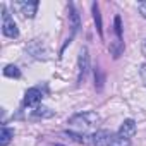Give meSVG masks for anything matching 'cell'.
I'll use <instances>...</instances> for the list:
<instances>
[{"instance_id":"8992f818","label":"cell","mask_w":146,"mask_h":146,"mask_svg":"<svg viewBox=\"0 0 146 146\" xmlns=\"http://www.w3.org/2000/svg\"><path fill=\"white\" fill-rule=\"evenodd\" d=\"M119 134L125 139H131L134 134H136V122L132 119H125L122 124H120V129H119Z\"/></svg>"},{"instance_id":"52a82bcc","label":"cell","mask_w":146,"mask_h":146,"mask_svg":"<svg viewBox=\"0 0 146 146\" xmlns=\"http://www.w3.org/2000/svg\"><path fill=\"white\" fill-rule=\"evenodd\" d=\"M38 5H40L38 2H21V4H17V7H21L23 14L26 17H35L36 11H38Z\"/></svg>"},{"instance_id":"6da1fadb","label":"cell","mask_w":146,"mask_h":146,"mask_svg":"<svg viewBox=\"0 0 146 146\" xmlns=\"http://www.w3.org/2000/svg\"><path fill=\"white\" fill-rule=\"evenodd\" d=\"M98 120H100V117L96 112H79L69 119V125L76 132H86V131L96 127Z\"/></svg>"},{"instance_id":"5bb4252c","label":"cell","mask_w":146,"mask_h":146,"mask_svg":"<svg viewBox=\"0 0 146 146\" xmlns=\"http://www.w3.org/2000/svg\"><path fill=\"white\" fill-rule=\"evenodd\" d=\"M70 26H72V33H76L78 28H79V16L76 14L74 7L70 5Z\"/></svg>"},{"instance_id":"8fae6325","label":"cell","mask_w":146,"mask_h":146,"mask_svg":"<svg viewBox=\"0 0 146 146\" xmlns=\"http://www.w3.org/2000/svg\"><path fill=\"white\" fill-rule=\"evenodd\" d=\"M12 136H14V131L4 125V127H2V131H0V146H7V144L11 143Z\"/></svg>"},{"instance_id":"3957f363","label":"cell","mask_w":146,"mask_h":146,"mask_svg":"<svg viewBox=\"0 0 146 146\" xmlns=\"http://www.w3.org/2000/svg\"><path fill=\"white\" fill-rule=\"evenodd\" d=\"M115 137H117V134H113L107 129H102V131H96L95 134H91V144L93 146H113Z\"/></svg>"},{"instance_id":"7c38bea8","label":"cell","mask_w":146,"mask_h":146,"mask_svg":"<svg viewBox=\"0 0 146 146\" xmlns=\"http://www.w3.org/2000/svg\"><path fill=\"white\" fill-rule=\"evenodd\" d=\"M93 16H95V23H96V29L100 33V36L103 35V28H102V16H100V9L98 4H93Z\"/></svg>"},{"instance_id":"2e32d148","label":"cell","mask_w":146,"mask_h":146,"mask_svg":"<svg viewBox=\"0 0 146 146\" xmlns=\"http://www.w3.org/2000/svg\"><path fill=\"white\" fill-rule=\"evenodd\" d=\"M139 76H141V81H143L144 86H146V64H141V65H139Z\"/></svg>"},{"instance_id":"5b68a950","label":"cell","mask_w":146,"mask_h":146,"mask_svg":"<svg viewBox=\"0 0 146 146\" xmlns=\"http://www.w3.org/2000/svg\"><path fill=\"white\" fill-rule=\"evenodd\" d=\"M41 102V91L38 88H29L24 96V105L26 107H36Z\"/></svg>"},{"instance_id":"30bf717a","label":"cell","mask_w":146,"mask_h":146,"mask_svg":"<svg viewBox=\"0 0 146 146\" xmlns=\"http://www.w3.org/2000/svg\"><path fill=\"white\" fill-rule=\"evenodd\" d=\"M53 115V110L46 108V107H38L36 110H33L31 113V119H48Z\"/></svg>"},{"instance_id":"7a4b0ae2","label":"cell","mask_w":146,"mask_h":146,"mask_svg":"<svg viewBox=\"0 0 146 146\" xmlns=\"http://www.w3.org/2000/svg\"><path fill=\"white\" fill-rule=\"evenodd\" d=\"M2 17H4V21H2V33L7 36V38H17L19 36V29H17V24L14 23V19L11 17V14H9V11L2 5Z\"/></svg>"},{"instance_id":"277c9868","label":"cell","mask_w":146,"mask_h":146,"mask_svg":"<svg viewBox=\"0 0 146 146\" xmlns=\"http://www.w3.org/2000/svg\"><path fill=\"white\" fill-rule=\"evenodd\" d=\"M88 65H90L88 50H86V48H81V52H79V58H78V83H83V79L86 78Z\"/></svg>"},{"instance_id":"ba28073f","label":"cell","mask_w":146,"mask_h":146,"mask_svg":"<svg viewBox=\"0 0 146 146\" xmlns=\"http://www.w3.org/2000/svg\"><path fill=\"white\" fill-rule=\"evenodd\" d=\"M67 137H70L72 141L76 143H81V144H91V136H86L83 132H76V131H67L65 132Z\"/></svg>"},{"instance_id":"ac0fdd59","label":"cell","mask_w":146,"mask_h":146,"mask_svg":"<svg viewBox=\"0 0 146 146\" xmlns=\"http://www.w3.org/2000/svg\"><path fill=\"white\" fill-rule=\"evenodd\" d=\"M143 53H144V55H146V40H144V41H143Z\"/></svg>"},{"instance_id":"e0dca14e","label":"cell","mask_w":146,"mask_h":146,"mask_svg":"<svg viewBox=\"0 0 146 146\" xmlns=\"http://www.w3.org/2000/svg\"><path fill=\"white\" fill-rule=\"evenodd\" d=\"M137 9H139L141 16L146 19V2H139V4H137Z\"/></svg>"},{"instance_id":"9a60e30c","label":"cell","mask_w":146,"mask_h":146,"mask_svg":"<svg viewBox=\"0 0 146 146\" xmlns=\"http://www.w3.org/2000/svg\"><path fill=\"white\" fill-rule=\"evenodd\" d=\"M115 33H117V38L122 36V21H120V16H115Z\"/></svg>"},{"instance_id":"4fadbf2b","label":"cell","mask_w":146,"mask_h":146,"mask_svg":"<svg viewBox=\"0 0 146 146\" xmlns=\"http://www.w3.org/2000/svg\"><path fill=\"white\" fill-rule=\"evenodd\" d=\"M4 76H7V78H21V70L16 67V65H5V69H4Z\"/></svg>"},{"instance_id":"9c48e42d","label":"cell","mask_w":146,"mask_h":146,"mask_svg":"<svg viewBox=\"0 0 146 146\" xmlns=\"http://www.w3.org/2000/svg\"><path fill=\"white\" fill-rule=\"evenodd\" d=\"M108 50H110V53H112L115 58H117V57H120V55H122V52H124V43H122V40H120V38H117V40L110 41Z\"/></svg>"}]
</instances>
